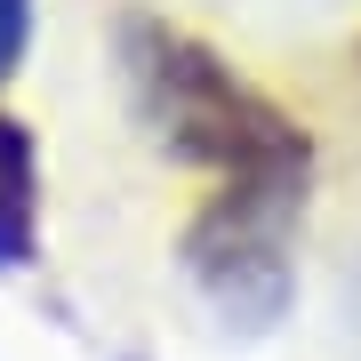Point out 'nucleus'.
<instances>
[{
  "label": "nucleus",
  "mask_w": 361,
  "mask_h": 361,
  "mask_svg": "<svg viewBox=\"0 0 361 361\" xmlns=\"http://www.w3.org/2000/svg\"><path fill=\"white\" fill-rule=\"evenodd\" d=\"M113 56H121V89H129L137 129L169 169H193L209 185L313 177V129L193 25L129 8L113 32Z\"/></svg>",
  "instance_id": "obj_1"
},
{
  "label": "nucleus",
  "mask_w": 361,
  "mask_h": 361,
  "mask_svg": "<svg viewBox=\"0 0 361 361\" xmlns=\"http://www.w3.org/2000/svg\"><path fill=\"white\" fill-rule=\"evenodd\" d=\"M305 201H313V177H225L193 201V217L177 233V265L233 337H265L289 322Z\"/></svg>",
  "instance_id": "obj_2"
},
{
  "label": "nucleus",
  "mask_w": 361,
  "mask_h": 361,
  "mask_svg": "<svg viewBox=\"0 0 361 361\" xmlns=\"http://www.w3.org/2000/svg\"><path fill=\"white\" fill-rule=\"evenodd\" d=\"M40 257V145L0 104V273H25Z\"/></svg>",
  "instance_id": "obj_3"
},
{
  "label": "nucleus",
  "mask_w": 361,
  "mask_h": 361,
  "mask_svg": "<svg viewBox=\"0 0 361 361\" xmlns=\"http://www.w3.org/2000/svg\"><path fill=\"white\" fill-rule=\"evenodd\" d=\"M25 49H32V0H0V80L25 65Z\"/></svg>",
  "instance_id": "obj_4"
},
{
  "label": "nucleus",
  "mask_w": 361,
  "mask_h": 361,
  "mask_svg": "<svg viewBox=\"0 0 361 361\" xmlns=\"http://www.w3.org/2000/svg\"><path fill=\"white\" fill-rule=\"evenodd\" d=\"M345 305H353V337H361V265L345 273Z\"/></svg>",
  "instance_id": "obj_5"
},
{
  "label": "nucleus",
  "mask_w": 361,
  "mask_h": 361,
  "mask_svg": "<svg viewBox=\"0 0 361 361\" xmlns=\"http://www.w3.org/2000/svg\"><path fill=\"white\" fill-rule=\"evenodd\" d=\"M353 73H361V40H353Z\"/></svg>",
  "instance_id": "obj_6"
}]
</instances>
